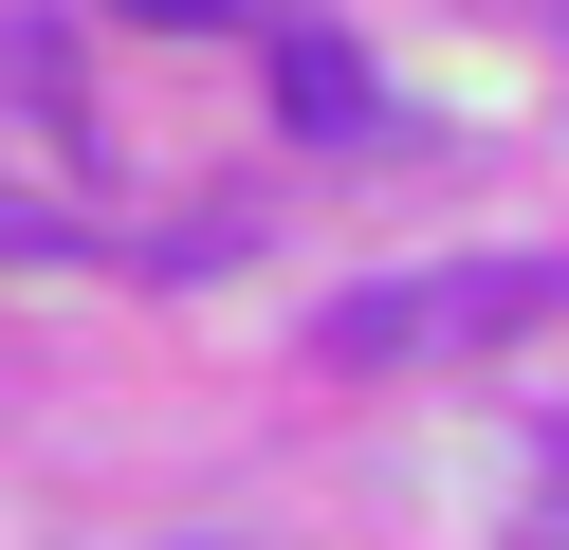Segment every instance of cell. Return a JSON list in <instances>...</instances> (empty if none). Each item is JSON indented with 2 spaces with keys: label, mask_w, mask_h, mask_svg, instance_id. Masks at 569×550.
<instances>
[{
  "label": "cell",
  "mask_w": 569,
  "mask_h": 550,
  "mask_svg": "<svg viewBox=\"0 0 569 550\" xmlns=\"http://www.w3.org/2000/svg\"><path fill=\"white\" fill-rule=\"evenodd\" d=\"M569 312V257H422V276H368V293H331L312 312V367H478V349H515V330H551Z\"/></svg>",
  "instance_id": "1"
},
{
  "label": "cell",
  "mask_w": 569,
  "mask_h": 550,
  "mask_svg": "<svg viewBox=\"0 0 569 550\" xmlns=\"http://www.w3.org/2000/svg\"><path fill=\"white\" fill-rule=\"evenodd\" d=\"M276 110H295V129H386V92H368L349 37H295V56H276Z\"/></svg>",
  "instance_id": "2"
},
{
  "label": "cell",
  "mask_w": 569,
  "mask_h": 550,
  "mask_svg": "<svg viewBox=\"0 0 569 550\" xmlns=\"http://www.w3.org/2000/svg\"><path fill=\"white\" fill-rule=\"evenodd\" d=\"M129 19H166V37H202V19H239V0H129Z\"/></svg>",
  "instance_id": "3"
},
{
  "label": "cell",
  "mask_w": 569,
  "mask_h": 550,
  "mask_svg": "<svg viewBox=\"0 0 569 550\" xmlns=\"http://www.w3.org/2000/svg\"><path fill=\"white\" fill-rule=\"evenodd\" d=\"M532 496H551V513H532V532H551V550H569V459H551V477H532Z\"/></svg>",
  "instance_id": "4"
},
{
  "label": "cell",
  "mask_w": 569,
  "mask_h": 550,
  "mask_svg": "<svg viewBox=\"0 0 569 550\" xmlns=\"http://www.w3.org/2000/svg\"><path fill=\"white\" fill-rule=\"evenodd\" d=\"M496 19H551V37H569V0H496Z\"/></svg>",
  "instance_id": "5"
}]
</instances>
